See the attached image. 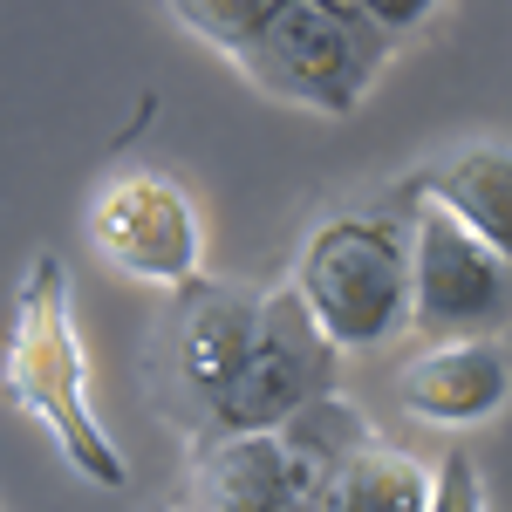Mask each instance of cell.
Returning a JSON list of instances; mask_svg holds the SVG:
<instances>
[{
  "label": "cell",
  "instance_id": "cell-1",
  "mask_svg": "<svg viewBox=\"0 0 512 512\" xmlns=\"http://www.w3.org/2000/svg\"><path fill=\"white\" fill-rule=\"evenodd\" d=\"M7 396L21 410H35L41 424L55 431L69 472L117 492L130 465L110 444V431L96 424V403H89V362L76 342V301H69V274L55 253H35V267L21 274L14 294V342H7Z\"/></svg>",
  "mask_w": 512,
  "mask_h": 512
},
{
  "label": "cell",
  "instance_id": "cell-2",
  "mask_svg": "<svg viewBox=\"0 0 512 512\" xmlns=\"http://www.w3.org/2000/svg\"><path fill=\"white\" fill-rule=\"evenodd\" d=\"M287 280L308 294L315 321L342 355L396 342L410 328V212L362 205L315 219Z\"/></svg>",
  "mask_w": 512,
  "mask_h": 512
},
{
  "label": "cell",
  "instance_id": "cell-3",
  "mask_svg": "<svg viewBox=\"0 0 512 512\" xmlns=\"http://www.w3.org/2000/svg\"><path fill=\"white\" fill-rule=\"evenodd\" d=\"M390 48L396 41L376 35L355 0H287L233 62L253 89H267V96L294 103V110L349 117L376 89Z\"/></svg>",
  "mask_w": 512,
  "mask_h": 512
},
{
  "label": "cell",
  "instance_id": "cell-4",
  "mask_svg": "<svg viewBox=\"0 0 512 512\" xmlns=\"http://www.w3.org/2000/svg\"><path fill=\"white\" fill-rule=\"evenodd\" d=\"M253 328H260V294L253 287L212 280V274L171 287V308L151 328L144 369H151V403L185 437L212 431L226 390H233L239 369H246Z\"/></svg>",
  "mask_w": 512,
  "mask_h": 512
},
{
  "label": "cell",
  "instance_id": "cell-5",
  "mask_svg": "<svg viewBox=\"0 0 512 512\" xmlns=\"http://www.w3.org/2000/svg\"><path fill=\"white\" fill-rule=\"evenodd\" d=\"M396 205V198H390ZM410 328L424 342H465L512 321V267L444 205L410 198Z\"/></svg>",
  "mask_w": 512,
  "mask_h": 512
},
{
  "label": "cell",
  "instance_id": "cell-6",
  "mask_svg": "<svg viewBox=\"0 0 512 512\" xmlns=\"http://www.w3.org/2000/svg\"><path fill=\"white\" fill-rule=\"evenodd\" d=\"M335 362H342V349L328 342V328L315 321L308 294L294 280H280L274 294H260V328H253L246 369L226 390L212 431H274V424H287L301 403L335 390Z\"/></svg>",
  "mask_w": 512,
  "mask_h": 512
},
{
  "label": "cell",
  "instance_id": "cell-7",
  "mask_svg": "<svg viewBox=\"0 0 512 512\" xmlns=\"http://www.w3.org/2000/svg\"><path fill=\"white\" fill-rule=\"evenodd\" d=\"M89 246L130 280L151 287H185L205 267V233H198V205L185 198L178 178L164 171H117L103 192L89 198Z\"/></svg>",
  "mask_w": 512,
  "mask_h": 512
},
{
  "label": "cell",
  "instance_id": "cell-8",
  "mask_svg": "<svg viewBox=\"0 0 512 512\" xmlns=\"http://www.w3.org/2000/svg\"><path fill=\"white\" fill-rule=\"evenodd\" d=\"M396 396L410 417L424 424H485L512 403V362L492 335H465V342H431L424 355L403 362Z\"/></svg>",
  "mask_w": 512,
  "mask_h": 512
},
{
  "label": "cell",
  "instance_id": "cell-9",
  "mask_svg": "<svg viewBox=\"0 0 512 512\" xmlns=\"http://www.w3.org/2000/svg\"><path fill=\"white\" fill-rule=\"evenodd\" d=\"M410 198L444 205L458 226H472L512 267V144H465L451 158L424 164L417 178L396 185V205H410Z\"/></svg>",
  "mask_w": 512,
  "mask_h": 512
},
{
  "label": "cell",
  "instance_id": "cell-10",
  "mask_svg": "<svg viewBox=\"0 0 512 512\" xmlns=\"http://www.w3.org/2000/svg\"><path fill=\"white\" fill-rule=\"evenodd\" d=\"M192 478L205 512H287L294 465L280 431H205L192 437Z\"/></svg>",
  "mask_w": 512,
  "mask_h": 512
},
{
  "label": "cell",
  "instance_id": "cell-11",
  "mask_svg": "<svg viewBox=\"0 0 512 512\" xmlns=\"http://www.w3.org/2000/svg\"><path fill=\"white\" fill-rule=\"evenodd\" d=\"M280 444H287V465H294V492L301 485H321V478H335L342 465H349L355 451L369 444V417L355 410L349 396H315V403H301L287 424H274Z\"/></svg>",
  "mask_w": 512,
  "mask_h": 512
},
{
  "label": "cell",
  "instance_id": "cell-12",
  "mask_svg": "<svg viewBox=\"0 0 512 512\" xmlns=\"http://www.w3.org/2000/svg\"><path fill=\"white\" fill-rule=\"evenodd\" d=\"M335 492H342L349 512H431V472L410 451L383 444V437H369L335 472Z\"/></svg>",
  "mask_w": 512,
  "mask_h": 512
},
{
  "label": "cell",
  "instance_id": "cell-13",
  "mask_svg": "<svg viewBox=\"0 0 512 512\" xmlns=\"http://www.w3.org/2000/svg\"><path fill=\"white\" fill-rule=\"evenodd\" d=\"M164 7H171V21H178L185 35H198L205 48L239 55V48L260 35L287 0H164Z\"/></svg>",
  "mask_w": 512,
  "mask_h": 512
},
{
  "label": "cell",
  "instance_id": "cell-14",
  "mask_svg": "<svg viewBox=\"0 0 512 512\" xmlns=\"http://www.w3.org/2000/svg\"><path fill=\"white\" fill-rule=\"evenodd\" d=\"M431 512H485V485H478V465L472 451H444L431 472Z\"/></svg>",
  "mask_w": 512,
  "mask_h": 512
},
{
  "label": "cell",
  "instance_id": "cell-15",
  "mask_svg": "<svg viewBox=\"0 0 512 512\" xmlns=\"http://www.w3.org/2000/svg\"><path fill=\"white\" fill-rule=\"evenodd\" d=\"M437 7H444V0H362L369 28H376V35H390V41H410L417 28H431Z\"/></svg>",
  "mask_w": 512,
  "mask_h": 512
},
{
  "label": "cell",
  "instance_id": "cell-16",
  "mask_svg": "<svg viewBox=\"0 0 512 512\" xmlns=\"http://www.w3.org/2000/svg\"><path fill=\"white\" fill-rule=\"evenodd\" d=\"M287 512H349L342 506V492H335V478H321V485H301L294 492V506Z\"/></svg>",
  "mask_w": 512,
  "mask_h": 512
},
{
  "label": "cell",
  "instance_id": "cell-17",
  "mask_svg": "<svg viewBox=\"0 0 512 512\" xmlns=\"http://www.w3.org/2000/svg\"><path fill=\"white\" fill-rule=\"evenodd\" d=\"M151 512H178V506H151Z\"/></svg>",
  "mask_w": 512,
  "mask_h": 512
}]
</instances>
